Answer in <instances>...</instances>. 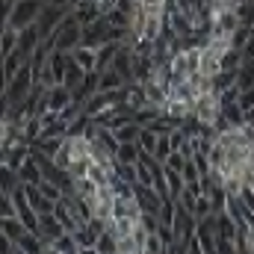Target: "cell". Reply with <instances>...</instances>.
Returning a JSON list of instances; mask_svg holds the SVG:
<instances>
[{
    "label": "cell",
    "instance_id": "1",
    "mask_svg": "<svg viewBox=\"0 0 254 254\" xmlns=\"http://www.w3.org/2000/svg\"><path fill=\"white\" fill-rule=\"evenodd\" d=\"M33 86H36V65L30 63H24V68L3 86V104L9 107V104H24V98L33 92Z\"/></svg>",
    "mask_w": 254,
    "mask_h": 254
},
{
    "label": "cell",
    "instance_id": "12",
    "mask_svg": "<svg viewBox=\"0 0 254 254\" xmlns=\"http://www.w3.org/2000/svg\"><path fill=\"white\" fill-rule=\"evenodd\" d=\"M51 252H57V254H80V243H77V237H74L71 231H65V234H60V237L51 243Z\"/></svg>",
    "mask_w": 254,
    "mask_h": 254
},
{
    "label": "cell",
    "instance_id": "13",
    "mask_svg": "<svg viewBox=\"0 0 254 254\" xmlns=\"http://www.w3.org/2000/svg\"><path fill=\"white\" fill-rule=\"evenodd\" d=\"M122 45H125V42H107V45L98 48V71H107V68L113 65L116 54L122 51Z\"/></svg>",
    "mask_w": 254,
    "mask_h": 254
},
{
    "label": "cell",
    "instance_id": "6",
    "mask_svg": "<svg viewBox=\"0 0 254 254\" xmlns=\"http://www.w3.org/2000/svg\"><path fill=\"white\" fill-rule=\"evenodd\" d=\"M133 192H136V201H139L142 213H160V207H163V195L154 190V187H142V184H136Z\"/></svg>",
    "mask_w": 254,
    "mask_h": 254
},
{
    "label": "cell",
    "instance_id": "15",
    "mask_svg": "<svg viewBox=\"0 0 254 254\" xmlns=\"http://www.w3.org/2000/svg\"><path fill=\"white\" fill-rule=\"evenodd\" d=\"M139 157H142V148H139L136 139L133 142H122L119 151H116V160L119 163H139Z\"/></svg>",
    "mask_w": 254,
    "mask_h": 254
},
{
    "label": "cell",
    "instance_id": "16",
    "mask_svg": "<svg viewBox=\"0 0 254 254\" xmlns=\"http://www.w3.org/2000/svg\"><path fill=\"white\" fill-rule=\"evenodd\" d=\"M139 148L142 151H148V154H154L157 151V142H160V133L154 130V127H148V125H142V130H139Z\"/></svg>",
    "mask_w": 254,
    "mask_h": 254
},
{
    "label": "cell",
    "instance_id": "10",
    "mask_svg": "<svg viewBox=\"0 0 254 254\" xmlns=\"http://www.w3.org/2000/svg\"><path fill=\"white\" fill-rule=\"evenodd\" d=\"M18 178H21V184H42V181H45V172H42L36 154H30V160L18 169Z\"/></svg>",
    "mask_w": 254,
    "mask_h": 254
},
{
    "label": "cell",
    "instance_id": "18",
    "mask_svg": "<svg viewBox=\"0 0 254 254\" xmlns=\"http://www.w3.org/2000/svg\"><path fill=\"white\" fill-rule=\"evenodd\" d=\"M175 151V145H172V136L169 133H160V142H157V151H154V157L160 160V163H166V157Z\"/></svg>",
    "mask_w": 254,
    "mask_h": 254
},
{
    "label": "cell",
    "instance_id": "7",
    "mask_svg": "<svg viewBox=\"0 0 254 254\" xmlns=\"http://www.w3.org/2000/svg\"><path fill=\"white\" fill-rule=\"evenodd\" d=\"M71 60L80 65L83 71H98V48H89V45H77L71 51Z\"/></svg>",
    "mask_w": 254,
    "mask_h": 254
},
{
    "label": "cell",
    "instance_id": "14",
    "mask_svg": "<svg viewBox=\"0 0 254 254\" xmlns=\"http://www.w3.org/2000/svg\"><path fill=\"white\" fill-rule=\"evenodd\" d=\"M71 12L77 15V21H80V27H89V24H95L98 18H104V15L98 12V6H95V3H89V0H86V3H80V6H74Z\"/></svg>",
    "mask_w": 254,
    "mask_h": 254
},
{
    "label": "cell",
    "instance_id": "19",
    "mask_svg": "<svg viewBox=\"0 0 254 254\" xmlns=\"http://www.w3.org/2000/svg\"><path fill=\"white\" fill-rule=\"evenodd\" d=\"M166 252V243H163V237L154 231V234H148V240H145V254H160Z\"/></svg>",
    "mask_w": 254,
    "mask_h": 254
},
{
    "label": "cell",
    "instance_id": "17",
    "mask_svg": "<svg viewBox=\"0 0 254 254\" xmlns=\"http://www.w3.org/2000/svg\"><path fill=\"white\" fill-rule=\"evenodd\" d=\"M95 252H101V254H107V252L116 254V252H119V240H116V234H113L110 228H107V231L98 237V246H95Z\"/></svg>",
    "mask_w": 254,
    "mask_h": 254
},
{
    "label": "cell",
    "instance_id": "21",
    "mask_svg": "<svg viewBox=\"0 0 254 254\" xmlns=\"http://www.w3.org/2000/svg\"><path fill=\"white\" fill-rule=\"evenodd\" d=\"M187 160H190V157H187L184 151H172V154L166 157V166H169V169H178V172H184Z\"/></svg>",
    "mask_w": 254,
    "mask_h": 254
},
{
    "label": "cell",
    "instance_id": "23",
    "mask_svg": "<svg viewBox=\"0 0 254 254\" xmlns=\"http://www.w3.org/2000/svg\"><path fill=\"white\" fill-rule=\"evenodd\" d=\"M237 104L243 107V113H249V110L254 107V89H243L240 98H237Z\"/></svg>",
    "mask_w": 254,
    "mask_h": 254
},
{
    "label": "cell",
    "instance_id": "22",
    "mask_svg": "<svg viewBox=\"0 0 254 254\" xmlns=\"http://www.w3.org/2000/svg\"><path fill=\"white\" fill-rule=\"evenodd\" d=\"M119 178L127 184H136V163H119Z\"/></svg>",
    "mask_w": 254,
    "mask_h": 254
},
{
    "label": "cell",
    "instance_id": "3",
    "mask_svg": "<svg viewBox=\"0 0 254 254\" xmlns=\"http://www.w3.org/2000/svg\"><path fill=\"white\" fill-rule=\"evenodd\" d=\"M42 9H45V0H15L9 15L3 18V24L15 27V30H27V27H33L39 21Z\"/></svg>",
    "mask_w": 254,
    "mask_h": 254
},
{
    "label": "cell",
    "instance_id": "25",
    "mask_svg": "<svg viewBox=\"0 0 254 254\" xmlns=\"http://www.w3.org/2000/svg\"><path fill=\"white\" fill-rule=\"evenodd\" d=\"M252 119H254V107L249 110V113H246V122H252Z\"/></svg>",
    "mask_w": 254,
    "mask_h": 254
},
{
    "label": "cell",
    "instance_id": "9",
    "mask_svg": "<svg viewBox=\"0 0 254 254\" xmlns=\"http://www.w3.org/2000/svg\"><path fill=\"white\" fill-rule=\"evenodd\" d=\"M54 216H57V219L63 222V228H65V231H71V234H74V231H77V228L83 225V222L77 219V213L71 210V204H68L65 198H63V201H57V207H54Z\"/></svg>",
    "mask_w": 254,
    "mask_h": 254
},
{
    "label": "cell",
    "instance_id": "20",
    "mask_svg": "<svg viewBox=\"0 0 254 254\" xmlns=\"http://www.w3.org/2000/svg\"><path fill=\"white\" fill-rule=\"evenodd\" d=\"M184 178H187V184H198V181H201V178H204V175H201V169H198V163H195V160H187V166H184Z\"/></svg>",
    "mask_w": 254,
    "mask_h": 254
},
{
    "label": "cell",
    "instance_id": "11",
    "mask_svg": "<svg viewBox=\"0 0 254 254\" xmlns=\"http://www.w3.org/2000/svg\"><path fill=\"white\" fill-rule=\"evenodd\" d=\"M127 80L110 65L107 71H101V83H98V92H116V89H125Z\"/></svg>",
    "mask_w": 254,
    "mask_h": 254
},
{
    "label": "cell",
    "instance_id": "24",
    "mask_svg": "<svg viewBox=\"0 0 254 254\" xmlns=\"http://www.w3.org/2000/svg\"><path fill=\"white\" fill-rule=\"evenodd\" d=\"M48 3H57V6H68L71 9V0H48Z\"/></svg>",
    "mask_w": 254,
    "mask_h": 254
},
{
    "label": "cell",
    "instance_id": "8",
    "mask_svg": "<svg viewBox=\"0 0 254 254\" xmlns=\"http://www.w3.org/2000/svg\"><path fill=\"white\" fill-rule=\"evenodd\" d=\"M39 234H42V237H45L48 243H54V240H57L60 234H65L63 222H60V219L54 216V210H51V213H42V216H39Z\"/></svg>",
    "mask_w": 254,
    "mask_h": 254
},
{
    "label": "cell",
    "instance_id": "4",
    "mask_svg": "<svg viewBox=\"0 0 254 254\" xmlns=\"http://www.w3.org/2000/svg\"><path fill=\"white\" fill-rule=\"evenodd\" d=\"M195 116L204 122V125H219V119H222V101H219V95L210 89V92H204L201 98H198V104H195Z\"/></svg>",
    "mask_w": 254,
    "mask_h": 254
},
{
    "label": "cell",
    "instance_id": "2",
    "mask_svg": "<svg viewBox=\"0 0 254 254\" xmlns=\"http://www.w3.org/2000/svg\"><path fill=\"white\" fill-rule=\"evenodd\" d=\"M169 74H172V80H190L195 74H201V45H190V48L178 51L169 60Z\"/></svg>",
    "mask_w": 254,
    "mask_h": 254
},
{
    "label": "cell",
    "instance_id": "5",
    "mask_svg": "<svg viewBox=\"0 0 254 254\" xmlns=\"http://www.w3.org/2000/svg\"><path fill=\"white\" fill-rule=\"evenodd\" d=\"M77 45H83V27H68V30H57L54 33V48L57 51L71 54Z\"/></svg>",
    "mask_w": 254,
    "mask_h": 254
}]
</instances>
